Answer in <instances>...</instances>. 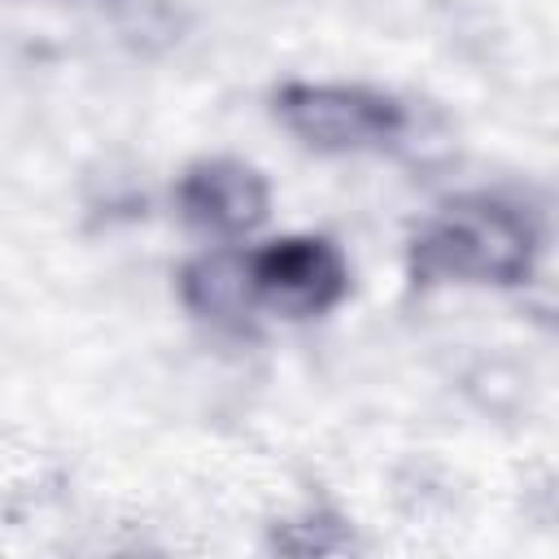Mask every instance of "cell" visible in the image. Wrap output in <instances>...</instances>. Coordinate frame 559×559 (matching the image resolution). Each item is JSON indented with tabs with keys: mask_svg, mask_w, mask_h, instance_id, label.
<instances>
[{
	"mask_svg": "<svg viewBox=\"0 0 559 559\" xmlns=\"http://www.w3.org/2000/svg\"><path fill=\"white\" fill-rule=\"evenodd\" d=\"M179 297L192 314L218 328H245L253 314L245 258L240 253H201L179 271Z\"/></svg>",
	"mask_w": 559,
	"mask_h": 559,
	"instance_id": "obj_5",
	"label": "cell"
},
{
	"mask_svg": "<svg viewBox=\"0 0 559 559\" xmlns=\"http://www.w3.org/2000/svg\"><path fill=\"white\" fill-rule=\"evenodd\" d=\"M179 218L205 236H249L271 214V188L258 166L240 157H201L175 183Z\"/></svg>",
	"mask_w": 559,
	"mask_h": 559,
	"instance_id": "obj_4",
	"label": "cell"
},
{
	"mask_svg": "<svg viewBox=\"0 0 559 559\" xmlns=\"http://www.w3.org/2000/svg\"><path fill=\"white\" fill-rule=\"evenodd\" d=\"M271 546L284 555H341L354 546V533L341 515L332 511H306L297 520H280L271 528Z\"/></svg>",
	"mask_w": 559,
	"mask_h": 559,
	"instance_id": "obj_6",
	"label": "cell"
},
{
	"mask_svg": "<svg viewBox=\"0 0 559 559\" xmlns=\"http://www.w3.org/2000/svg\"><path fill=\"white\" fill-rule=\"evenodd\" d=\"M537 218L493 192H467L437 205L411 236L406 266L415 284H493L515 288L537 271Z\"/></svg>",
	"mask_w": 559,
	"mask_h": 559,
	"instance_id": "obj_1",
	"label": "cell"
},
{
	"mask_svg": "<svg viewBox=\"0 0 559 559\" xmlns=\"http://www.w3.org/2000/svg\"><path fill=\"white\" fill-rule=\"evenodd\" d=\"M288 135L314 153H380L411 131V114L397 96L358 83H306L293 79L271 100Z\"/></svg>",
	"mask_w": 559,
	"mask_h": 559,
	"instance_id": "obj_2",
	"label": "cell"
},
{
	"mask_svg": "<svg viewBox=\"0 0 559 559\" xmlns=\"http://www.w3.org/2000/svg\"><path fill=\"white\" fill-rule=\"evenodd\" d=\"M240 258L253 310L280 319H319L349 293V262L328 236H280Z\"/></svg>",
	"mask_w": 559,
	"mask_h": 559,
	"instance_id": "obj_3",
	"label": "cell"
}]
</instances>
